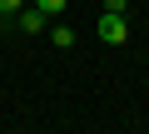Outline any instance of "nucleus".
Listing matches in <instances>:
<instances>
[{
	"label": "nucleus",
	"mask_w": 149,
	"mask_h": 134,
	"mask_svg": "<svg viewBox=\"0 0 149 134\" xmlns=\"http://www.w3.org/2000/svg\"><path fill=\"white\" fill-rule=\"evenodd\" d=\"M15 25H20L25 35H45V30H50V15L35 5V10H20V15H15Z\"/></svg>",
	"instance_id": "nucleus-2"
},
{
	"label": "nucleus",
	"mask_w": 149,
	"mask_h": 134,
	"mask_svg": "<svg viewBox=\"0 0 149 134\" xmlns=\"http://www.w3.org/2000/svg\"><path fill=\"white\" fill-rule=\"evenodd\" d=\"M100 40H104V45H124V40H129L124 15H109V10H104V15H100Z\"/></svg>",
	"instance_id": "nucleus-1"
},
{
	"label": "nucleus",
	"mask_w": 149,
	"mask_h": 134,
	"mask_svg": "<svg viewBox=\"0 0 149 134\" xmlns=\"http://www.w3.org/2000/svg\"><path fill=\"white\" fill-rule=\"evenodd\" d=\"M25 10V0H0V15H20Z\"/></svg>",
	"instance_id": "nucleus-5"
},
{
	"label": "nucleus",
	"mask_w": 149,
	"mask_h": 134,
	"mask_svg": "<svg viewBox=\"0 0 149 134\" xmlns=\"http://www.w3.org/2000/svg\"><path fill=\"white\" fill-rule=\"evenodd\" d=\"M35 5H40L50 20H55V15H65V5H70V0H35Z\"/></svg>",
	"instance_id": "nucleus-4"
},
{
	"label": "nucleus",
	"mask_w": 149,
	"mask_h": 134,
	"mask_svg": "<svg viewBox=\"0 0 149 134\" xmlns=\"http://www.w3.org/2000/svg\"><path fill=\"white\" fill-rule=\"evenodd\" d=\"M50 45L70 50V45H74V30H70V25H50Z\"/></svg>",
	"instance_id": "nucleus-3"
},
{
	"label": "nucleus",
	"mask_w": 149,
	"mask_h": 134,
	"mask_svg": "<svg viewBox=\"0 0 149 134\" xmlns=\"http://www.w3.org/2000/svg\"><path fill=\"white\" fill-rule=\"evenodd\" d=\"M104 10H109V15H124V10H129V0H104Z\"/></svg>",
	"instance_id": "nucleus-6"
}]
</instances>
